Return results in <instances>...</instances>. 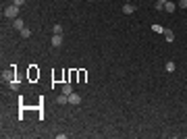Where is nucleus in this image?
<instances>
[{
    "mask_svg": "<svg viewBox=\"0 0 187 139\" xmlns=\"http://www.w3.org/2000/svg\"><path fill=\"white\" fill-rule=\"evenodd\" d=\"M156 2H158V4H166V2H169V0H156Z\"/></svg>",
    "mask_w": 187,
    "mask_h": 139,
    "instance_id": "a211bd4d",
    "label": "nucleus"
},
{
    "mask_svg": "<svg viewBox=\"0 0 187 139\" xmlns=\"http://www.w3.org/2000/svg\"><path fill=\"white\" fill-rule=\"evenodd\" d=\"M29 35H31V29H29V27H25V29H21V37H23V40H27Z\"/></svg>",
    "mask_w": 187,
    "mask_h": 139,
    "instance_id": "f8f14e48",
    "label": "nucleus"
},
{
    "mask_svg": "<svg viewBox=\"0 0 187 139\" xmlns=\"http://www.w3.org/2000/svg\"><path fill=\"white\" fill-rule=\"evenodd\" d=\"M56 102H58V104H69V96H67V94H60V96L56 98Z\"/></svg>",
    "mask_w": 187,
    "mask_h": 139,
    "instance_id": "9b49d317",
    "label": "nucleus"
},
{
    "mask_svg": "<svg viewBox=\"0 0 187 139\" xmlns=\"http://www.w3.org/2000/svg\"><path fill=\"white\" fill-rule=\"evenodd\" d=\"M13 4H17V6H23V4H25V0H13Z\"/></svg>",
    "mask_w": 187,
    "mask_h": 139,
    "instance_id": "f3484780",
    "label": "nucleus"
},
{
    "mask_svg": "<svg viewBox=\"0 0 187 139\" xmlns=\"http://www.w3.org/2000/svg\"><path fill=\"white\" fill-rule=\"evenodd\" d=\"M4 17H8V19H17V17H19V6H17V4L6 6V8H4Z\"/></svg>",
    "mask_w": 187,
    "mask_h": 139,
    "instance_id": "f257e3e1",
    "label": "nucleus"
},
{
    "mask_svg": "<svg viewBox=\"0 0 187 139\" xmlns=\"http://www.w3.org/2000/svg\"><path fill=\"white\" fill-rule=\"evenodd\" d=\"M8 85H11V89H19V81H15V79L8 81Z\"/></svg>",
    "mask_w": 187,
    "mask_h": 139,
    "instance_id": "4468645a",
    "label": "nucleus"
},
{
    "mask_svg": "<svg viewBox=\"0 0 187 139\" xmlns=\"http://www.w3.org/2000/svg\"><path fill=\"white\" fill-rule=\"evenodd\" d=\"M177 6H179V8H187V0H179Z\"/></svg>",
    "mask_w": 187,
    "mask_h": 139,
    "instance_id": "dca6fc26",
    "label": "nucleus"
},
{
    "mask_svg": "<svg viewBox=\"0 0 187 139\" xmlns=\"http://www.w3.org/2000/svg\"><path fill=\"white\" fill-rule=\"evenodd\" d=\"M52 33H54V35H62V27H60V25H54Z\"/></svg>",
    "mask_w": 187,
    "mask_h": 139,
    "instance_id": "ddd939ff",
    "label": "nucleus"
},
{
    "mask_svg": "<svg viewBox=\"0 0 187 139\" xmlns=\"http://www.w3.org/2000/svg\"><path fill=\"white\" fill-rule=\"evenodd\" d=\"M123 13H125V15H133V13H135V6H133V4H125V6H123Z\"/></svg>",
    "mask_w": 187,
    "mask_h": 139,
    "instance_id": "9d476101",
    "label": "nucleus"
},
{
    "mask_svg": "<svg viewBox=\"0 0 187 139\" xmlns=\"http://www.w3.org/2000/svg\"><path fill=\"white\" fill-rule=\"evenodd\" d=\"M164 68H166V73H175V68H177V64H175L173 60H169V62L164 64Z\"/></svg>",
    "mask_w": 187,
    "mask_h": 139,
    "instance_id": "0eeeda50",
    "label": "nucleus"
},
{
    "mask_svg": "<svg viewBox=\"0 0 187 139\" xmlns=\"http://www.w3.org/2000/svg\"><path fill=\"white\" fill-rule=\"evenodd\" d=\"M62 94L71 96V94H73V83H64V85H62Z\"/></svg>",
    "mask_w": 187,
    "mask_h": 139,
    "instance_id": "39448f33",
    "label": "nucleus"
},
{
    "mask_svg": "<svg viewBox=\"0 0 187 139\" xmlns=\"http://www.w3.org/2000/svg\"><path fill=\"white\" fill-rule=\"evenodd\" d=\"M162 33H164V37H166V42H169V44H171V42H175V33H173L171 29H164Z\"/></svg>",
    "mask_w": 187,
    "mask_h": 139,
    "instance_id": "423d86ee",
    "label": "nucleus"
},
{
    "mask_svg": "<svg viewBox=\"0 0 187 139\" xmlns=\"http://www.w3.org/2000/svg\"><path fill=\"white\" fill-rule=\"evenodd\" d=\"M152 29H154V31H156V33H162V31H164V27H162V25H154V27H152Z\"/></svg>",
    "mask_w": 187,
    "mask_h": 139,
    "instance_id": "2eb2a0df",
    "label": "nucleus"
},
{
    "mask_svg": "<svg viewBox=\"0 0 187 139\" xmlns=\"http://www.w3.org/2000/svg\"><path fill=\"white\" fill-rule=\"evenodd\" d=\"M69 104H73V106L81 104V96H79V94H75V91H73V94L69 96Z\"/></svg>",
    "mask_w": 187,
    "mask_h": 139,
    "instance_id": "f03ea898",
    "label": "nucleus"
},
{
    "mask_svg": "<svg viewBox=\"0 0 187 139\" xmlns=\"http://www.w3.org/2000/svg\"><path fill=\"white\" fill-rule=\"evenodd\" d=\"M52 46H54V48L62 46V35H54V33H52Z\"/></svg>",
    "mask_w": 187,
    "mask_h": 139,
    "instance_id": "20e7f679",
    "label": "nucleus"
},
{
    "mask_svg": "<svg viewBox=\"0 0 187 139\" xmlns=\"http://www.w3.org/2000/svg\"><path fill=\"white\" fill-rule=\"evenodd\" d=\"M13 27L17 29V31H21V29H25V23H23V19H13Z\"/></svg>",
    "mask_w": 187,
    "mask_h": 139,
    "instance_id": "7ed1b4c3",
    "label": "nucleus"
},
{
    "mask_svg": "<svg viewBox=\"0 0 187 139\" xmlns=\"http://www.w3.org/2000/svg\"><path fill=\"white\" fill-rule=\"evenodd\" d=\"M175 8H177V4H175V2H171V0L164 4V11H166V13H175Z\"/></svg>",
    "mask_w": 187,
    "mask_h": 139,
    "instance_id": "1a4fd4ad",
    "label": "nucleus"
},
{
    "mask_svg": "<svg viewBox=\"0 0 187 139\" xmlns=\"http://www.w3.org/2000/svg\"><path fill=\"white\" fill-rule=\"evenodd\" d=\"M13 75H15V68H11V71L2 73V79H4V81H13Z\"/></svg>",
    "mask_w": 187,
    "mask_h": 139,
    "instance_id": "6e6552de",
    "label": "nucleus"
}]
</instances>
